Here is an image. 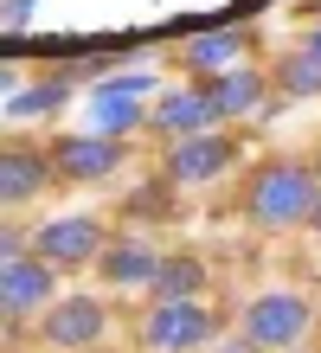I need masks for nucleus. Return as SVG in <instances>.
<instances>
[{
    "label": "nucleus",
    "instance_id": "obj_1",
    "mask_svg": "<svg viewBox=\"0 0 321 353\" xmlns=\"http://www.w3.org/2000/svg\"><path fill=\"white\" fill-rule=\"evenodd\" d=\"M321 205V174L309 161H270L244 180V219L264 225V232H289V225H309Z\"/></svg>",
    "mask_w": 321,
    "mask_h": 353
},
{
    "label": "nucleus",
    "instance_id": "obj_2",
    "mask_svg": "<svg viewBox=\"0 0 321 353\" xmlns=\"http://www.w3.org/2000/svg\"><path fill=\"white\" fill-rule=\"evenodd\" d=\"M315 327V302L295 296V289H264L251 308H244V341L264 347V353H295Z\"/></svg>",
    "mask_w": 321,
    "mask_h": 353
},
{
    "label": "nucleus",
    "instance_id": "obj_3",
    "mask_svg": "<svg viewBox=\"0 0 321 353\" xmlns=\"http://www.w3.org/2000/svg\"><path fill=\"white\" fill-rule=\"evenodd\" d=\"M32 257H46L52 270H77V263H97L103 251H110V232L90 219V212H71V219H46L39 232H26Z\"/></svg>",
    "mask_w": 321,
    "mask_h": 353
},
{
    "label": "nucleus",
    "instance_id": "obj_4",
    "mask_svg": "<svg viewBox=\"0 0 321 353\" xmlns=\"http://www.w3.org/2000/svg\"><path fill=\"white\" fill-rule=\"evenodd\" d=\"M212 334H219V321H212L206 302H155L142 315L148 353H200V347H212Z\"/></svg>",
    "mask_w": 321,
    "mask_h": 353
},
{
    "label": "nucleus",
    "instance_id": "obj_5",
    "mask_svg": "<svg viewBox=\"0 0 321 353\" xmlns=\"http://www.w3.org/2000/svg\"><path fill=\"white\" fill-rule=\"evenodd\" d=\"M58 289V270L46 263V257H32L26 244H7V270H0V302H7V315L13 321H26V315H46V308L58 302L52 296Z\"/></svg>",
    "mask_w": 321,
    "mask_h": 353
},
{
    "label": "nucleus",
    "instance_id": "obj_6",
    "mask_svg": "<svg viewBox=\"0 0 321 353\" xmlns=\"http://www.w3.org/2000/svg\"><path fill=\"white\" fill-rule=\"evenodd\" d=\"M110 327V308L97 296H58L46 315H39V341L58 347V353H90Z\"/></svg>",
    "mask_w": 321,
    "mask_h": 353
},
{
    "label": "nucleus",
    "instance_id": "obj_7",
    "mask_svg": "<svg viewBox=\"0 0 321 353\" xmlns=\"http://www.w3.org/2000/svg\"><path fill=\"white\" fill-rule=\"evenodd\" d=\"M52 168H58V180L97 186V180H110V174L122 168V141H116V135H97V129L58 135V141H52Z\"/></svg>",
    "mask_w": 321,
    "mask_h": 353
},
{
    "label": "nucleus",
    "instance_id": "obj_8",
    "mask_svg": "<svg viewBox=\"0 0 321 353\" xmlns=\"http://www.w3.org/2000/svg\"><path fill=\"white\" fill-rule=\"evenodd\" d=\"M148 129L174 148V141H186V135H212V129H219V110H212L206 84H193V90H161L155 110H148Z\"/></svg>",
    "mask_w": 321,
    "mask_h": 353
},
{
    "label": "nucleus",
    "instance_id": "obj_9",
    "mask_svg": "<svg viewBox=\"0 0 321 353\" xmlns=\"http://www.w3.org/2000/svg\"><path fill=\"white\" fill-rule=\"evenodd\" d=\"M231 161H238V148H231V135H186L167 148V186H206V180H219L231 174Z\"/></svg>",
    "mask_w": 321,
    "mask_h": 353
},
{
    "label": "nucleus",
    "instance_id": "obj_10",
    "mask_svg": "<svg viewBox=\"0 0 321 353\" xmlns=\"http://www.w3.org/2000/svg\"><path fill=\"white\" fill-rule=\"evenodd\" d=\"M52 180H58V168H52L46 148H32V141H7V154H0V199H7V205H26L39 193H52Z\"/></svg>",
    "mask_w": 321,
    "mask_h": 353
},
{
    "label": "nucleus",
    "instance_id": "obj_11",
    "mask_svg": "<svg viewBox=\"0 0 321 353\" xmlns=\"http://www.w3.org/2000/svg\"><path fill=\"white\" fill-rule=\"evenodd\" d=\"M161 263L167 257L148 238H110V251L97 257V270H103V283H110V289H155Z\"/></svg>",
    "mask_w": 321,
    "mask_h": 353
},
{
    "label": "nucleus",
    "instance_id": "obj_12",
    "mask_svg": "<svg viewBox=\"0 0 321 353\" xmlns=\"http://www.w3.org/2000/svg\"><path fill=\"white\" fill-rule=\"evenodd\" d=\"M270 71H251V65H238V71H225V77H206V97H212V110H219V122H238V116H257L270 103Z\"/></svg>",
    "mask_w": 321,
    "mask_h": 353
},
{
    "label": "nucleus",
    "instance_id": "obj_13",
    "mask_svg": "<svg viewBox=\"0 0 321 353\" xmlns=\"http://www.w3.org/2000/svg\"><path fill=\"white\" fill-rule=\"evenodd\" d=\"M148 110L155 103H135V97H122V90H103V84H90V103H84V116H90V129L97 135H135L142 122H148Z\"/></svg>",
    "mask_w": 321,
    "mask_h": 353
},
{
    "label": "nucleus",
    "instance_id": "obj_14",
    "mask_svg": "<svg viewBox=\"0 0 321 353\" xmlns=\"http://www.w3.org/2000/svg\"><path fill=\"white\" fill-rule=\"evenodd\" d=\"M244 46H251V39H244L238 26H212V32H200V39H186V65L200 71V77H225V71H238Z\"/></svg>",
    "mask_w": 321,
    "mask_h": 353
},
{
    "label": "nucleus",
    "instance_id": "obj_15",
    "mask_svg": "<svg viewBox=\"0 0 321 353\" xmlns=\"http://www.w3.org/2000/svg\"><path fill=\"white\" fill-rule=\"evenodd\" d=\"M200 289H206V263L193 251H174L155 276V302H200Z\"/></svg>",
    "mask_w": 321,
    "mask_h": 353
},
{
    "label": "nucleus",
    "instance_id": "obj_16",
    "mask_svg": "<svg viewBox=\"0 0 321 353\" xmlns=\"http://www.w3.org/2000/svg\"><path fill=\"white\" fill-rule=\"evenodd\" d=\"M270 84L283 90V97H321V58L309 46H295L276 58V71H270Z\"/></svg>",
    "mask_w": 321,
    "mask_h": 353
},
{
    "label": "nucleus",
    "instance_id": "obj_17",
    "mask_svg": "<svg viewBox=\"0 0 321 353\" xmlns=\"http://www.w3.org/2000/svg\"><path fill=\"white\" fill-rule=\"evenodd\" d=\"M64 103H71V77H39L32 90L7 97V116H19V122H26V116H58Z\"/></svg>",
    "mask_w": 321,
    "mask_h": 353
},
{
    "label": "nucleus",
    "instance_id": "obj_18",
    "mask_svg": "<svg viewBox=\"0 0 321 353\" xmlns=\"http://www.w3.org/2000/svg\"><path fill=\"white\" fill-rule=\"evenodd\" d=\"M122 212H128V219H167V212H174V199H167V186L155 180L148 193H128V205H122Z\"/></svg>",
    "mask_w": 321,
    "mask_h": 353
},
{
    "label": "nucleus",
    "instance_id": "obj_19",
    "mask_svg": "<svg viewBox=\"0 0 321 353\" xmlns=\"http://www.w3.org/2000/svg\"><path fill=\"white\" fill-rule=\"evenodd\" d=\"M148 84H155L148 71H116V77H103V90H122V97H135V103H148Z\"/></svg>",
    "mask_w": 321,
    "mask_h": 353
},
{
    "label": "nucleus",
    "instance_id": "obj_20",
    "mask_svg": "<svg viewBox=\"0 0 321 353\" xmlns=\"http://www.w3.org/2000/svg\"><path fill=\"white\" fill-rule=\"evenodd\" d=\"M26 13H32V0H7V26H19Z\"/></svg>",
    "mask_w": 321,
    "mask_h": 353
},
{
    "label": "nucleus",
    "instance_id": "obj_21",
    "mask_svg": "<svg viewBox=\"0 0 321 353\" xmlns=\"http://www.w3.org/2000/svg\"><path fill=\"white\" fill-rule=\"evenodd\" d=\"M212 353H264V347H251V341H225V347H212Z\"/></svg>",
    "mask_w": 321,
    "mask_h": 353
},
{
    "label": "nucleus",
    "instance_id": "obj_22",
    "mask_svg": "<svg viewBox=\"0 0 321 353\" xmlns=\"http://www.w3.org/2000/svg\"><path fill=\"white\" fill-rule=\"evenodd\" d=\"M302 46H309V52L321 58V19H315V26H309V39H302Z\"/></svg>",
    "mask_w": 321,
    "mask_h": 353
},
{
    "label": "nucleus",
    "instance_id": "obj_23",
    "mask_svg": "<svg viewBox=\"0 0 321 353\" xmlns=\"http://www.w3.org/2000/svg\"><path fill=\"white\" fill-rule=\"evenodd\" d=\"M309 232H315V238H321V205H315V219H309Z\"/></svg>",
    "mask_w": 321,
    "mask_h": 353
},
{
    "label": "nucleus",
    "instance_id": "obj_24",
    "mask_svg": "<svg viewBox=\"0 0 321 353\" xmlns=\"http://www.w3.org/2000/svg\"><path fill=\"white\" fill-rule=\"evenodd\" d=\"M309 168H315V174H321V154H315V161H309Z\"/></svg>",
    "mask_w": 321,
    "mask_h": 353
},
{
    "label": "nucleus",
    "instance_id": "obj_25",
    "mask_svg": "<svg viewBox=\"0 0 321 353\" xmlns=\"http://www.w3.org/2000/svg\"><path fill=\"white\" fill-rule=\"evenodd\" d=\"M90 353H110V347H90Z\"/></svg>",
    "mask_w": 321,
    "mask_h": 353
}]
</instances>
